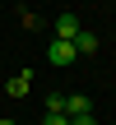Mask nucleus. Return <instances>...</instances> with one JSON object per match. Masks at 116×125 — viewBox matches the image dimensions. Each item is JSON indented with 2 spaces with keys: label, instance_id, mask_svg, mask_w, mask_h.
Listing matches in <instances>:
<instances>
[{
  "label": "nucleus",
  "instance_id": "obj_1",
  "mask_svg": "<svg viewBox=\"0 0 116 125\" xmlns=\"http://www.w3.org/2000/svg\"><path fill=\"white\" fill-rule=\"evenodd\" d=\"M46 60H51L56 70H65V65H74V60H79V51H74V42H65V37H56V42L46 46Z\"/></svg>",
  "mask_w": 116,
  "mask_h": 125
},
{
  "label": "nucleus",
  "instance_id": "obj_2",
  "mask_svg": "<svg viewBox=\"0 0 116 125\" xmlns=\"http://www.w3.org/2000/svg\"><path fill=\"white\" fill-rule=\"evenodd\" d=\"M56 37H65V42L79 37V14H74V9H60V14H56Z\"/></svg>",
  "mask_w": 116,
  "mask_h": 125
},
{
  "label": "nucleus",
  "instance_id": "obj_3",
  "mask_svg": "<svg viewBox=\"0 0 116 125\" xmlns=\"http://www.w3.org/2000/svg\"><path fill=\"white\" fill-rule=\"evenodd\" d=\"M88 111H93L88 93H65V116H88Z\"/></svg>",
  "mask_w": 116,
  "mask_h": 125
},
{
  "label": "nucleus",
  "instance_id": "obj_4",
  "mask_svg": "<svg viewBox=\"0 0 116 125\" xmlns=\"http://www.w3.org/2000/svg\"><path fill=\"white\" fill-rule=\"evenodd\" d=\"M28 88H33V70H19V74L5 83V93H9V97H23Z\"/></svg>",
  "mask_w": 116,
  "mask_h": 125
},
{
  "label": "nucleus",
  "instance_id": "obj_5",
  "mask_svg": "<svg viewBox=\"0 0 116 125\" xmlns=\"http://www.w3.org/2000/svg\"><path fill=\"white\" fill-rule=\"evenodd\" d=\"M98 46H102V42H98L93 32H84V28H79V37H74V51H79V56H93Z\"/></svg>",
  "mask_w": 116,
  "mask_h": 125
},
{
  "label": "nucleus",
  "instance_id": "obj_6",
  "mask_svg": "<svg viewBox=\"0 0 116 125\" xmlns=\"http://www.w3.org/2000/svg\"><path fill=\"white\" fill-rule=\"evenodd\" d=\"M46 111H56V116H65V93H51V97H46Z\"/></svg>",
  "mask_w": 116,
  "mask_h": 125
},
{
  "label": "nucleus",
  "instance_id": "obj_7",
  "mask_svg": "<svg viewBox=\"0 0 116 125\" xmlns=\"http://www.w3.org/2000/svg\"><path fill=\"white\" fill-rule=\"evenodd\" d=\"M42 125H70V116H56V111H46V121Z\"/></svg>",
  "mask_w": 116,
  "mask_h": 125
},
{
  "label": "nucleus",
  "instance_id": "obj_8",
  "mask_svg": "<svg viewBox=\"0 0 116 125\" xmlns=\"http://www.w3.org/2000/svg\"><path fill=\"white\" fill-rule=\"evenodd\" d=\"M70 125H98V121H93V111H88V116H70Z\"/></svg>",
  "mask_w": 116,
  "mask_h": 125
},
{
  "label": "nucleus",
  "instance_id": "obj_9",
  "mask_svg": "<svg viewBox=\"0 0 116 125\" xmlns=\"http://www.w3.org/2000/svg\"><path fill=\"white\" fill-rule=\"evenodd\" d=\"M0 125H14V121H0Z\"/></svg>",
  "mask_w": 116,
  "mask_h": 125
}]
</instances>
